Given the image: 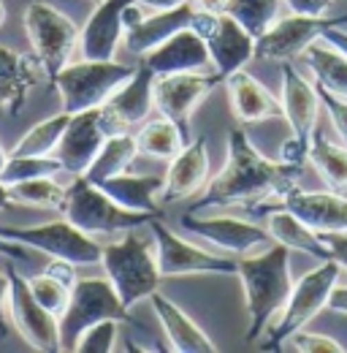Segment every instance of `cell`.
<instances>
[{"label": "cell", "mask_w": 347, "mask_h": 353, "mask_svg": "<svg viewBox=\"0 0 347 353\" xmlns=\"http://www.w3.org/2000/svg\"><path fill=\"white\" fill-rule=\"evenodd\" d=\"M299 190V163L269 161L253 147L250 136L242 128L228 133L225 166L212 176L190 212H207L212 207L231 204H260L266 199L285 201Z\"/></svg>", "instance_id": "6da1fadb"}, {"label": "cell", "mask_w": 347, "mask_h": 353, "mask_svg": "<svg viewBox=\"0 0 347 353\" xmlns=\"http://www.w3.org/2000/svg\"><path fill=\"white\" fill-rule=\"evenodd\" d=\"M236 274L242 277L244 285V299H247V315H250V329H247V343H255L260 332L282 312L293 277H291V250L280 242L263 248L258 253L242 256L236 261Z\"/></svg>", "instance_id": "7a4b0ae2"}, {"label": "cell", "mask_w": 347, "mask_h": 353, "mask_svg": "<svg viewBox=\"0 0 347 353\" xmlns=\"http://www.w3.org/2000/svg\"><path fill=\"white\" fill-rule=\"evenodd\" d=\"M101 266L112 280L114 291L120 294V302L128 310L141 299H149V294L158 291L163 280L158 253L152 248V236H141L136 228L125 231L120 242L103 248Z\"/></svg>", "instance_id": "3957f363"}, {"label": "cell", "mask_w": 347, "mask_h": 353, "mask_svg": "<svg viewBox=\"0 0 347 353\" xmlns=\"http://www.w3.org/2000/svg\"><path fill=\"white\" fill-rule=\"evenodd\" d=\"M136 74V65L117 60H82L68 63L54 79L52 88L63 101V112L76 114L87 109H101L117 90Z\"/></svg>", "instance_id": "277c9868"}, {"label": "cell", "mask_w": 347, "mask_h": 353, "mask_svg": "<svg viewBox=\"0 0 347 353\" xmlns=\"http://www.w3.org/2000/svg\"><path fill=\"white\" fill-rule=\"evenodd\" d=\"M63 218L71 221L85 234H117V231H130L149 225L152 215L144 212H130L120 207L112 196L101 190V185L90 182L85 174L74 176V182L65 188V201L60 207Z\"/></svg>", "instance_id": "5b68a950"}, {"label": "cell", "mask_w": 347, "mask_h": 353, "mask_svg": "<svg viewBox=\"0 0 347 353\" xmlns=\"http://www.w3.org/2000/svg\"><path fill=\"white\" fill-rule=\"evenodd\" d=\"M22 22L30 49L43 68V77L52 82L71 63V54L79 44V28L71 22V17L43 0H36L25 8Z\"/></svg>", "instance_id": "8992f818"}, {"label": "cell", "mask_w": 347, "mask_h": 353, "mask_svg": "<svg viewBox=\"0 0 347 353\" xmlns=\"http://www.w3.org/2000/svg\"><path fill=\"white\" fill-rule=\"evenodd\" d=\"M339 272H342V266L334 259H328V261H320L315 269H309L306 274H302L293 283L285 307L269 332L266 348H282V343H288L291 334H296L320 310L328 307V296L339 280Z\"/></svg>", "instance_id": "52a82bcc"}, {"label": "cell", "mask_w": 347, "mask_h": 353, "mask_svg": "<svg viewBox=\"0 0 347 353\" xmlns=\"http://www.w3.org/2000/svg\"><path fill=\"white\" fill-rule=\"evenodd\" d=\"M130 321V310L120 302V294L114 291L109 277H87L76 280V285L71 288V299L68 307L63 310L60 321V345L63 351H74L79 334L87 326L98 323V321Z\"/></svg>", "instance_id": "ba28073f"}, {"label": "cell", "mask_w": 347, "mask_h": 353, "mask_svg": "<svg viewBox=\"0 0 347 353\" xmlns=\"http://www.w3.org/2000/svg\"><path fill=\"white\" fill-rule=\"evenodd\" d=\"M0 234L25 248L41 250L49 259H65L76 266L101 264V253H103V248L90 234L65 218L36 223V225H0Z\"/></svg>", "instance_id": "9c48e42d"}, {"label": "cell", "mask_w": 347, "mask_h": 353, "mask_svg": "<svg viewBox=\"0 0 347 353\" xmlns=\"http://www.w3.org/2000/svg\"><path fill=\"white\" fill-rule=\"evenodd\" d=\"M282 117L291 125V141L282 150V161L302 163L309 152L312 136L317 131V112H320V92L317 85L306 82L304 74L293 68V63H282Z\"/></svg>", "instance_id": "30bf717a"}, {"label": "cell", "mask_w": 347, "mask_h": 353, "mask_svg": "<svg viewBox=\"0 0 347 353\" xmlns=\"http://www.w3.org/2000/svg\"><path fill=\"white\" fill-rule=\"evenodd\" d=\"M11 277V291H8V318L19 337L41 353H60V321L54 312L43 307L41 302L33 296L28 277H22L14 266H8Z\"/></svg>", "instance_id": "8fae6325"}, {"label": "cell", "mask_w": 347, "mask_h": 353, "mask_svg": "<svg viewBox=\"0 0 347 353\" xmlns=\"http://www.w3.org/2000/svg\"><path fill=\"white\" fill-rule=\"evenodd\" d=\"M149 234L155 242L158 266L166 277H187V274H236V261L215 256L209 250L196 248L193 242L176 236L160 218L149 221Z\"/></svg>", "instance_id": "7c38bea8"}, {"label": "cell", "mask_w": 347, "mask_h": 353, "mask_svg": "<svg viewBox=\"0 0 347 353\" xmlns=\"http://www.w3.org/2000/svg\"><path fill=\"white\" fill-rule=\"evenodd\" d=\"M193 28L204 36L207 49H209V63L220 79L242 71L253 57H255V36L250 30H244L231 14H198L196 11V22Z\"/></svg>", "instance_id": "4fadbf2b"}, {"label": "cell", "mask_w": 347, "mask_h": 353, "mask_svg": "<svg viewBox=\"0 0 347 353\" xmlns=\"http://www.w3.org/2000/svg\"><path fill=\"white\" fill-rule=\"evenodd\" d=\"M182 228L207 239L209 245H215L217 250L228 253V256H250L258 253L263 248L274 245L269 228L263 231L255 223H247L242 218H231V215H201V212H187L182 218Z\"/></svg>", "instance_id": "5bb4252c"}, {"label": "cell", "mask_w": 347, "mask_h": 353, "mask_svg": "<svg viewBox=\"0 0 347 353\" xmlns=\"http://www.w3.org/2000/svg\"><path fill=\"white\" fill-rule=\"evenodd\" d=\"M345 19L347 17H304V14L277 19L255 41V57L274 60V63H291L302 57L304 49L315 44L328 28L345 25Z\"/></svg>", "instance_id": "9a60e30c"}, {"label": "cell", "mask_w": 347, "mask_h": 353, "mask_svg": "<svg viewBox=\"0 0 347 353\" xmlns=\"http://www.w3.org/2000/svg\"><path fill=\"white\" fill-rule=\"evenodd\" d=\"M220 82L217 74H204V71H185V74H163L155 77L152 95H155V109L179 125V131L190 141V114L207 101V95L215 90Z\"/></svg>", "instance_id": "2e32d148"}, {"label": "cell", "mask_w": 347, "mask_h": 353, "mask_svg": "<svg viewBox=\"0 0 347 353\" xmlns=\"http://www.w3.org/2000/svg\"><path fill=\"white\" fill-rule=\"evenodd\" d=\"M106 136H112V133L106 131L101 109H87V112L71 114V120L63 131V139L54 150V158L60 161L63 172L74 176L85 174L92 158L98 155L101 144L106 141Z\"/></svg>", "instance_id": "e0dca14e"}, {"label": "cell", "mask_w": 347, "mask_h": 353, "mask_svg": "<svg viewBox=\"0 0 347 353\" xmlns=\"http://www.w3.org/2000/svg\"><path fill=\"white\" fill-rule=\"evenodd\" d=\"M152 85H155V74L144 63H138L136 74L101 106V117L106 123V131L123 133L128 131L130 125L147 123L149 112L155 109Z\"/></svg>", "instance_id": "ac0fdd59"}, {"label": "cell", "mask_w": 347, "mask_h": 353, "mask_svg": "<svg viewBox=\"0 0 347 353\" xmlns=\"http://www.w3.org/2000/svg\"><path fill=\"white\" fill-rule=\"evenodd\" d=\"M133 0H101L79 30V49L85 60H114L125 39V8Z\"/></svg>", "instance_id": "d6986e66"}, {"label": "cell", "mask_w": 347, "mask_h": 353, "mask_svg": "<svg viewBox=\"0 0 347 353\" xmlns=\"http://www.w3.org/2000/svg\"><path fill=\"white\" fill-rule=\"evenodd\" d=\"M207 176H209L207 139L204 136H196V139H190L169 161V169H166V176H163V193H160V199L166 204L190 199V196H196V193L204 190Z\"/></svg>", "instance_id": "ffe728a7"}, {"label": "cell", "mask_w": 347, "mask_h": 353, "mask_svg": "<svg viewBox=\"0 0 347 353\" xmlns=\"http://www.w3.org/2000/svg\"><path fill=\"white\" fill-rule=\"evenodd\" d=\"M141 63L155 74H185V71H204L209 63V49L204 36L190 25L179 33H174L169 41H163L160 46H155L152 52H147L141 57Z\"/></svg>", "instance_id": "44dd1931"}, {"label": "cell", "mask_w": 347, "mask_h": 353, "mask_svg": "<svg viewBox=\"0 0 347 353\" xmlns=\"http://www.w3.org/2000/svg\"><path fill=\"white\" fill-rule=\"evenodd\" d=\"M43 68L36 54L17 52L11 46H0V112L19 114L25 101L39 88Z\"/></svg>", "instance_id": "7402d4cb"}, {"label": "cell", "mask_w": 347, "mask_h": 353, "mask_svg": "<svg viewBox=\"0 0 347 353\" xmlns=\"http://www.w3.org/2000/svg\"><path fill=\"white\" fill-rule=\"evenodd\" d=\"M196 22V8L193 3H182L174 8H160L152 14H144L133 28L125 30V46L133 57H144L147 52H152L155 46L169 41L174 33L190 28Z\"/></svg>", "instance_id": "603a6c76"}, {"label": "cell", "mask_w": 347, "mask_h": 353, "mask_svg": "<svg viewBox=\"0 0 347 353\" xmlns=\"http://www.w3.org/2000/svg\"><path fill=\"white\" fill-rule=\"evenodd\" d=\"M225 90H228V103H231V114L244 123V125H255L271 117H282V103L260 85L255 77H250L244 68L225 77Z\"/></svg>", "instance_id": "cb8c5ba5"}, {"label": "cell", "mask_w": 347, "mask_h": 353, "mask_svg": "<svg viewBox=\"0 0 347 353\" xmlns=\"http://www.w3.org/2000/svg\"><path fill=\"white\" fill-rule=\"evenodd\" d=\"M282 207L299 215L317 234L347 231V196L337 190H296L282 201Z\"/></svg>", "instance_id": "d4e9b609"}, {"label": "cell", "mask_w": 347, "mask_h": 353, "mask_svg": "<svg viewBox=\"0 0 347 353\" xmlns=\"http://www.w3.org/2000/svg\"><path fill=\"white\" fill-rule=\"evenodd\" d=\"M152 299V307L158 312V321L171 343V351L176 353H215L217 345L207 337V332L179 307L174 305L171 299H166L160 291H152L149 294Z\"/></svg>", "instance_id": "484cf974"}, {"label": "cell", "mask_w": 347, "mask_h": 353, "mask_svg": "<svg viewBox=\"0 0 347 353\" xmlns=\"http://www.w3.org/2000/svg\"><path fill=\"white\" fill-rule=\"evenodd\" d=\"M101 190L106 196H112L120 207H125L130 212H144L152 218H160V193H163V176L155 174H123L109 176L101 182Z\"/></svg>", "instance_id": "4316f807"}, {"label": "cell", "mask_w": 347, "mask_h": 353, "mask_svg": "<svg viewBox=\"0 0 347 353\" xmlns=\"http://www.w3.org/2000/svg\"><path fill=\"white\" fill-rule=\"evenodd\" d=\"M269 234H271L274 242L285 245L288 250H299L304 256H315L317 261H328L331 259V253L323 245L320 234L315 228H309L299 215H293L285 207H280V210H274L269 215Z\"/></svg>", "instance_id": "83f0119b"}, {"label": "cell", "mask_w": 347, "mask_h": 353, "mask_svg": "<svg viewBox=\"0 0 347 353\" xmlns=\"http://www.w3.org/2000/svg\"><path fill=\"white\" fill-rule=\"evenodd\" d=\"M302 60L304 65L312 71L317 88H326L347 98V57L337 46L317 39L315 44H309L304 49Z\"/></svg>", "instance_id": "f1b7e54d"}, {"label": "cell", "mask_w": 347, "mask_h": 353, "mask_svg": "<svg viewBox=\"0 0 347 353\" xmlns=\"http://www.w3.org/2000/svg\"><path fill=\"white\" fill-rule=\"evenodd\" d=\"M136 155H138V141H136V136H130V133H112V136H106V141L101 144V150H98V155L92 158V163H90V169L85 172V176L90 182H95V185H101L103 179H109V176H117L123 174V172H128L130 163L136 161Z\"/></svg>", "instance_id": "f546056e"}, {"label": "cell", "mask_w": 347, "mask_h": 353, "mask_svg": "<svg viewBox=\"0 0 347 353\" xmlns=\"http://www.w3.org/2000/svg\"><path fill=\"white\" fill-rule=\"evenodd\" d=\"M306 161L331 190H347V147H339L315 131Z\"/></svg>", "instance_id": "4dcf8cb0"}, {"label": "cell", "mask_w": 347, "mask_h": 353, "mask_svg": "<svg viewBox=\"0 0 347 353\" xmlns=\"http://www.w3.org/2000/svg\"><path fill=\"white\" fill-rule=\"evenodd\" d=\"M136 141H138V152H144L149 158L171 161L187 144V136L179 131V125L171 123L169 117H160V120H147L136 136Z\"/></svg>", "instance_id": "1f68e13d"}, {"label": "cell", "mask_w": 347, "mask_h": 353, "mask_svg": "<svg viewBox=\"0 0 347 353\" xmlns=\"http://www.w3.org/2000/svg\"><path fill=\"white\" fill-rule=\"evenodd\" d=\"M71 114L68 112H60V114H52L41 123H36L30 131L25 133L8 155H36V158H46V155H54L60 139H63V131L68 125Z\"/></svg>", "instance_id": "d6a6232c"}, {"label": "cell", "mask_w": 347, "mask_h": 353, "mask_svg": "<svg viewBox=\"0 0 347 353\" xmlns=\"http://www.w3.org/2000/svg\"><path fill=\"white\" fill-rule=\"evenodd\" d=\"M14 204L25 207H39V210H60L65 201V185L54 182V176H36L25 179L8 188Z\"/></svg>", "instance_id": "836d02e7"}, {"label": "cell", "mask_w": 347, "mask_h": 353, "mask_svg": "<svg viewBox=\"0 0 347 353\" xmlns=\"http://www.w3.org/2000/svg\"><path fill=\"white\" fill-rule=\"evenodd\" d=\"M228 14L244 30H250L255 39H260L280 19V0H231Z\"/></svg>", "instance_id": "e575fe53"}, {"label": "cell", "mask_w": 347, "mask_h": 353, "mask_svg": "<svg viewBox=\"0 0 347 353\" xmlns=\"http://www.w3.org/2000/svg\"><path fill=\"white\" fill-rule=\"evenodd\" d=\"M57 172H63L60 161L54 155L46 158H36V155H8L3 172H0V182L3 185H17L25 179H36V176H54Z\"/></svg>", "instance_id": "d590c367"}, {"label": "cell", "mask_w": 347, "mask_h": 353, "mask_svg": "<svg viewBox=\"0 0 347 353\" xmlns=\"http://www.w3.org/2000/svg\"><path fill=\"white\" fill-rule=\"evenodd\" d=\"M28 285L33 291V296L41 302L49 312H54L57 318L63 315V310L68 307V299H71V288L65 283H60L57 277L52 274H36V277H28Z\"/></svg>", "instance_id": "8d00e7d4"}, {"label": "cell", "mask_w": 347, "mask_h": 353, "mask_svg": "<svg viewBox=\"0 0 347 353\" xmlns=\"http://www.w3.org/2000/svg\"><path fill=\"white\" fill-rule=\"evenodd\" d=\"M117 326L120 321H98L92 326H87L85 332L79 334L74 351L76 353H109L114 351V343H117Z\"/></svg>", "instance_id": "74e56055"}, {"label": "cell", "mask_w": 347, "mask_h": 353, "mask_svg": "<svg viewBox=\"0 0 347 353\" xmlns=\"http://www.w3.org/2000/svg\"><path fill=\"white\" fill-rule=\"evenodd\" d=\"M291 348L302 353H345V348L334 340V337H326V334H315V332H304L299 329L296 334L288 337Z\"/></svg>", "instance_id": "f35d334b"}, {"label": "cell", "mask_w": 347, "mask_h": 353, "mask_svg": "<svg viewBox=\"0 0 347 353\" xmlns=\"http://www.w3.org/2000/svg\"><path fill=\"white\" fill-rule=\"evenodd\" d=\"M317 92H320V103L331 114V123H334L337 133L342 136V141L347 144V98L345 95H337V92H331V90L326 88H317Z\"/></svg>", "instance_id": "ab89813d"}, {"label": "cell", "mask_w": 347, "mask_h": 353, "mask_svg": "<svg viewBox=\"0 0 347 353\" xmlns=\"http://www.w3.org/2000/svg\"><path fill=\"white\" fill-rule=\"evenodd\" d=\"M320 239L328 248L331 259L342 269H347V231H328V234H320Z\"/></svg>", "instance_id": "60d3db41"}, {"label": "cell", "mask_w": 347, "mask_h": 353, "mask_svg": "<svg viewBox=\"0 0 347 353\" xmlns=\"http://www.w3.org/2000/svg\"><path fill=\"white\" fill-rule=\"evenodd\" d=\"M291 14H304V17H326V11L334 6V0H285Z\"/></svg>", "instance_id": "b9f144b4"}, {"label": "cell", "mask_w": 347, "mask_h": 353, "mask_svg": "<svg viewBox=\"0 0 347 353\" xmlns=\"http://www.w3.org/2000/svg\"><path fill=\"white\" fill-rule=\"evenodd\" d=\"M8 291H11V277H8V272H0V334L3 337L8 334V321H6V315H8Z\"/></svg>", "instance_id": "7bdbcfd3"}, {"label": "cell", "mask_w": 347, "mask_h": 353, "mask_svg": "<svg viewBox=\"0 0 347 353\" xmlns=\"http://www.w3.org/2000/svg\"><path fill=\"white\" fill-rule=\"evenodd\" d=\"M0 256H6V259H11V261H25V259H28V248L0 234Z\"/></svg>", "instance_id": "ee69618b"}, {"label": "cell", "mask_w": 347, "mask_h": 353, "mask_svg": "<svg viewBox=\"0 0 347 353\" xmlns=\"http://www.w3.org/2000/svg\"><path fill=\"white\" fill-rule=\"evenodd\" d=\"M193 8L198 14H209V17H217V14H228V3L231 0H190Z\"/></svg>", "instance_id": "f6af8a7d"}, {"label": "cell", "mask_w": 347, "mask_h": 353, "mask_svg": "<svg viewBox=\"0 0 347 353\" xmlns=\"http://www.w3.org/2000/svg\"><path fill=\"white\" fill-rule=\"evenodd\" d=\"M323 41H328L331 46H337L342 54L347 57V30H339V25H334V28H328L323 36H320Z\"/></svg>", "instance_id": "bcb514c9"}, {"label": "cell", "mask_w": 347, "mask_h": 353, "mask_svg": "<svg viewBox=\"0 0 347 353\" xmlns=\"http://www.w3.org/2000/svg\"><path fill=\"white\" fill-rule=\"evenodd\" d=\"M328 310L347 315V285H334V291L328 296Z\"/></svg>", "instance_id": "7dc6e473"}, {"label": "cell", "mask_w": 347, "mask_h": 353, "mask_svg": "<svg viewBox=\"0 0 347 353\" xmlns=\"http://www.w3.org/2000/svg\"><path fill=\"white\" fill-rule=\"evenodd\" d=\"M144 8H149V11H160V8H174V6H182V3H187V0H138Z\"/></svg>", "instance_id": "c3c4849f"}, {"label": "cell", "mask_w": 347, "mask_h": 353, "mask_svg": "<svg viewBox=\"0 0 347 353\" xmlns=\"http://www.w3.org/2000/svg\"><path fill=\"white\" fill-rule=\"evenodd\" d=\"M14 201H11V190H8V185H3L0 182V210H6V207H11Z\"/></svg>", "instance_id": "681fc988"}, {"label": "cell", "mask_w": 347, "mask_h": 353, "mask_svg": "<svg viewBox=\"0 0 347 353\" xmlns=\"http://www.w3.org/2000/svg\"><path fill=\"white\" fill-rule=\"evenodd\" d=\"M6 161H8V152L3 150V144H0V172H3V166H6Z\"/></svg>", "instance_id": "f907efd6"}, {"label": "cell", "mask_w": 347, "mask_h": 353, "mask_svg": "<svg viewBox=\"0 0 347 353\" xmlns=\"http://www.w3.org/2000/svg\"><path fill=\"white\" fill-rule=\"evenodd\" d=\"M6 22V6H3V0H0V25Z\"/></svg>", "instance_id": "816d5d0a"}, {"label": "cell", "mask_w": 347, "mask_h": 353, "mask_svg": "<svg viewBox=\"0 0 347 353\" xmlns=\"http://www.w3.org/2000/svg\"><path fill=\"white\" fill-rule=\"evenodd\" d=\"M90 3H101V0H90Z\"/></svg>", "instance_id": "f5cc1de1"}, {"label": "cell", "mask_w": 347, "mask_h": 353, "mask_svg": "<svg viewBox=\"0 0 347 353\" xmlns=\"http://www.w3.org/2000/svg\"><path fill=\"white\" fill-rule=\"evenodd\" d=\"M0 337H3V334H0Z\"/></svg>", "instance_id": "db71d44e"}]
</instances>
